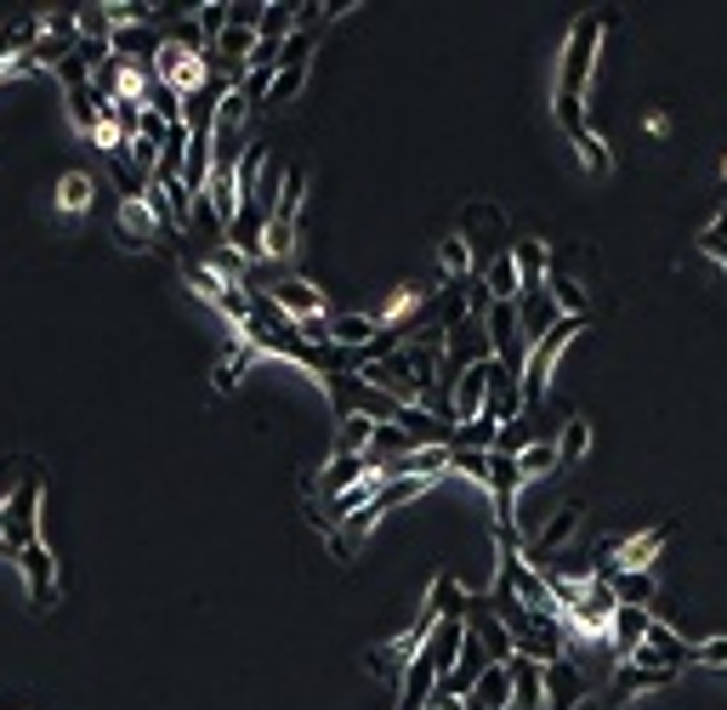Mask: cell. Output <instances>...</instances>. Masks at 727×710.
I'll use <instances>...</instances> for the list:
<instances>
[{"instance_id":"obj_32","label":"cell","mask_w":727,"mask_h":710,"mask_svg":"<svg viewBox=\"0 0 727 710\" xmlns=\"http://www.w3.org/2000/svg\"><path fill=\"white\" fill-rule=\"evenodd\" d=\"M273 63H251L245 69V80H239V98H245V109L256 114V109H267V91H273Z\"/></svg>"},{"instance_id":"obj_33","label":"cell","mask_w":727,"mask_h":710,"mask_svg":"<svg viewBox=\"0 0 727 710\" xmlns=\"http://www.w3.org/2000/svg\"><path fill=\"white\" fill-rule=\"evenodd\" d=\"M450 471L466 478V484H477V489H489V455L483 449H450Z\"/></svg>"},{"instance_id":"obj_39","label":"cell","mask_w":727,"mask_h":710,"mask_svg":"<svg viewBox=\"0 0 727 710\" xmlns=\"http://www.w3.org/2000/svg\"><path fill=\"white\" fill-rule=\"evenodd\" d=\"M69 120H74V131L97 136V91H91V85H74V91H69Z\"/></svg>"},{"instance_id":"obj_4","label":"cell","mask_w":727,"mask_h":710,"mask_svg":"<svg viewBox=\"0 0 727 710\" xmlns=\"http://www.w3.org/2000/svg\"><path fill=\"white\" fill-rule=\"evenodd\" d=\"M614 613H619V597H614V586L592 575V580H586V591H579V602L568 608V626H574V631H586V637H608Z\"/></svg>"},{"instance_id":"obj_3","label":"cell","mask_w":727,"mask_h":710,"mask_svg":"<svg viewBox=\"0 0 727 710\" xmlns=\"http://www.w3.org/2000/svg\"><path fill=\"white\" fill-rule=\"evenodd\" d=\"M632 666H648V671H683V666H694V648L683 642V631L665 626L659 613H654V626H648L643 648L632 653Z\"/></svg>"},{"instance_id":"obj_1","label":"cell","mask_w":727,"mask_h":710,"mask_svg":"<svg viewBox=\"0 0 727 710\" xmlns=\"http://www.w3.org/2000/svg\"><path fill=\"white\" fill-rule=\"evenodd\" d=\"M608 18L603 12H579L563 45V63H557V103L552 109H586V85L597 74V45H603Z\"/></svg>"},{"instance_id":"obj_18","label":"cell","mask_w":727,"mask_h":710,"mask_svg":"<svg viewBox=\"0 0 727 710\" xmlns=\"http://www.w3.org/2000/svg\"><path fill=\"white\" fill-rule=\"evenodd\" d=\"M370 471H381V466H375L370 455H330V460H324V495L335 500V495H342V489L364 484Z\"/></svg>"},{"instance_id":"obj_43","label":"cell","mask_w":727,"mask_h":710,"mask_svg":"<svg viewBox=\"0 0 727 710\" xmlns=\"http://www.w3.org/2000/svg\"><path fill=\"white\" fill-rule=\"evenodd\" d=\"M694 666H710V671H727V637H705L694 648Z\"/></svg>"},{"instance_id":"obj_48","label":"cell","mask_w":727,"mask_h":710,"mask_svg":"<svg viewBox=\"0 0 727 710\" xmlns=\"http://www.w3.org/2000/svg\"><path fill=\"white\" fill-rule=\"evenodd\" d=\"M721 273H727V256H721Z\"/></svg>"},{"instance_id":"obj_15","label":"cell","mask_w":727,"mask_h":710,"mask_svg":"<svg viewBox=\"0 0 727 710\" xmlns=\"http://www.w3.org/2000/svg\"><path fill=\"white\" fill-rule=\"evenodd\" d=\"M670 682H676V671H648V666H632V659H625V666L614 671V682H608V699L625 704V699H637L648 688H670Z\"/></svg>"},{"instance_id":"obj_14","label":"cell","mask_w":727,"mask_h":710,"mask_svg":"<svg viewBox=\"0 0 727 710\" xmlns=\"http://www.w3.org/2000/svg\"><path fill=\"white\" fill-rule=\"evenodd\" d=\"M512 262H517V278H523V296L528 291H546V278H552L546 240H512Z\"/></svg>"},{"instance_id":"obj_47","label":"cell","mask_w":727,"mask_h":710,"mask_svg":"<svg viewBox=\"0 0 727 710\" xmlns=\"http://www.w3.org/2000/svg\"><path fill=\"white\" fill-rule=\"evenodd\" d=\"M7 500H12V489H7V484H0V511H7Z\"/></svg>"},{"instance_id":"obj_25","label":"cell","mask_w":727,"mask_h":710,"mask_svg":"<svg viewBox=\"0 0 727 710\" xmlns=\"http://www.w3.org/2000/svg\"><path fill=\"white\" fill-rule=\"evenodd\" d=\"M290 34H296V7H284V0H262L256 40H267V45H284Z\"/></svg>"},{"instance_id":"obj_12","label":"cell","mask_w":727,"mask_h":710,"mask_svg":"<svg viewBox=\"0 0 727 710\" xmlns=\"http://www.w3.org/2000/svg\"><path fill=\"white\" fill-rule=\"evenodd\" d=\"M563 313H557V302H552V291H528V296H517V324H523V347H535L546 329L557 324Z\"/></svg>"},{"instance_id":"obj_31","label":"cell","mask_w":727,"mask_h":710,"mask_svg":"<svg viewBox=\"0 0 727 710\" xmlns=\"http://www.w3.org/2000/svg\"><path fill=\"white\" fill-rule=\"evenodd\" d=\"M432 484L426 478H393V484H381V495H375V511L386 517V511H398V506H410V500H421Z\"/></svg>"},{"instance_id":"obj_49","label":"cell","mask_w":727,"mask_h":710,"mask_svg":"<svg viewBox=\"0 0 727 710\" xmlns=\"http://www.w3.org/2000/svg\"><path fill=\"white\" fill-rule=\"evenodd\" d=\"M426 710H432V704H426Z\"/></svg>"},{"instance_id":"obj_17","label":"cell","mask_w":727,"mask_h":710,"mask_svg":"<svg viewBox=\"0 0 727 710\" xmlns=\"http://www.w3.org/2000/svg\"><path fill=\"white\" fill-rule=\"evenodd\" d=\"M665 540H670V529H648V535L619 540V557H614V568H637V575H654V562H659Z\"/></svg>"},{"instance_id":"obj_16","label":"cell","mask_w":727,"mask_h":710,"mask_svg":"<svg viewBox=\"0 0 727 710\" xmlns=\"http://www.w3.org/2000/svg\"><path fill=\"white\" fill-rule=\"evenodd\" d=\"M472 710H512V671L506 666H483L472 693H466Z\"/></svg>"},{"instance_id":"obj_10","label":"cell","mask_w":727,"mask_h":710,"mask_svg":"<svg viewBox=\"0 0 727 710\" xmlns=\"http://www.w3.org/2000/svg\"><path fill=\"white\" fill-rule=\"evenodd\" d=\"M421 653L432 659V671H438V677H455L461 653H466V620H438V626H432V637H426V648H421Z\"/></svg>"},{"instance_id":"obj_45","label":"cell","mask_w":727,"mask_h":710,"mask_svg":"<svg viewBox=\"0 0 727 710\" xmlns=\"http://www.w3.org/2000/svg\"><path fill=\"white\" fill-rule=\"evenodd\" d=\"M52 74H58V80H63V85H69V91H74V85H91V69H85V63H80V58H74V52H69V58H63V63H58V69H52Z\"/></svg>"},{"instance_id":"obj_35","label":"cell","mask_w":727,"mask_h":710,"mask_svg":"<svg viewBox=\"0 0 727 710\" xmlns=\"http://www.w3.org/2000/svg\"><path fill=\"white\" fill-rule=\"evenodd\" d=\"M85 205H91V176H85V171H69V176L58 182V211L80 216Z\"/></svg>"},{"instance_id":"obj_2","label":"cell","mask_w":727,"mask_h":710,"mask_svg":"<svg viewBox=\"0 0 727 710\" xmlns=\"http://www.w3.org/2000/svg\"><path fill=\"white\" fill-rule=\"evenodd\" d=\"M40 506H46V484L40 478H23L7 500V511H0V540H7L12 551L34 546L40 540Z\"/></svg>"},{"instance_id":"obj_28","label":"cell","mask_w":727,"mask_h":710,"mask_svg":"<svg viewBox=\"0 0 727 710\" xmlns=\"http://www.w3.org/2000/svg\"><path fill=\"white\" fill-rule=\"evenodd\" d=\"M370 433H375V420L342 415V420H335V455H364V449H370Z\"/></svg>"},{"instance_id":"obj_30","label":"cell","mask_w":727,"mask_h":710,"mask_svg":"<svg viewBox=\"0 0 727 710\" xmlns=\"http://www.w3.org/2000/svg\"><path fill=\"white\" fill-rule=\"evenodd\" d=\"M495 444H501V426H495L489 415H477V420L455 426V449H483V455H495Z\"/></svg>"},{"instance_id":"obj_19","label":"cell","mask_w":727,"mask_h":710,"mask_svg":"<svg viewBox=\"0 0 727 710\" xmlns=\"http://www.w3.org/2000/svg\"><path fill=\"white\" fill-rule=\"evenodd\" d=\"M483 296L489 302H517L523 296V278H517V262H512V245L483 267Z\"/></svg>"},{"instance_id":"obj_6","label":"cell","mask_w":727,"mask_h":710,"mask_svg":"<svg viewBox=\"0 0 727 710\" xmlns=\"http://www.w3.org/2000/svg\"><path fill=\"white\" fill-rule=\"evenodd\" d=\"M466 631H472V642L483 648V659H489V666H512L517 642H512V631L495 620L489 608H477V602H472V613H466Z\"/></svg>"},{"instance_id":"obj_34","label":"cell","mask_w":727,"mask_h":710,"mask_svg":"<svg viewBox=\"0 0 727 710\" xmlns=\"http://www.w3.org/2000/svg\"><path fill=\"white\" fill-rule=\"evenodd\" d=\"M74 34H80V40H103V45H109V34H114L109 0H103V7H74Z\"/></svg>"},{"instance_id":"obj_21","label":"cell","mask_w":727,"mask_h":710,"mask_svg":"<svg viewBox=\"0 0 727 710\" xmlns=\"http://www.w3.org/2000/svg\"><path fill=\"white\" fill-rule=\"evenodd\" d=\"M512 710H541L546 704V688H541V666H528V659L512 653Z\"/></svg>"},{"instance_id":"obj_42","label":"cell","mask_w":727,"mask_h":710,"mask_svg":"<svg viewBox=\"0 0 727 710\" xmlns=\"http://www.w3.org/2000/svg\"><path fill=\"white\" fill-rule=\"evenodd\" d=\"M444 273L450 278H466V267H472V245H466V233H461V240H444Z\"/></svg>"},{"instance_id":"obj_44","label":"cell","mask_w":727,"mask_h":710,"mask_svg":"<svg viewBox=\"0 0 727 710\" xmlns=\"http://www.w3.org/2000/svg\"><path fill=\"white\" fill-rule=\"evenodd\" d=\"M188 284H193V296H205V302H216V291H222V278H216L205 262H193V267H188Z\"/></svg>"},{"instance_id":"obj_36","label":"cell","mask_w":727,"mask_h":710,"mask_svg":"<svg viewBox=\"0 0 727 710\" xmlns=\"http://www.w3.org/2000/svg\"><path fill=\"white\" fill-rule=\"evenodd\" d=\"M251 120V109H245V98H239V85H228L222 91V103H216V125L211 131H228V136H239V125Z\"/></svg>"},{"instance_id":"obj_41","label":"cell","mask_w":727,"mask_h":710,"mask_svg":"<svg viewBox=\"0 0 727 710\" xmlns=\"http://www.w3.org/2000/svg\"><path fill=\"white\" fill-rule=\"evenodd\" d=\"M125 160H131V171H137L142 182H154V176H160V142H142V136H137L131 149H125Z\"/></svg>"},{"instance_id":"obj_23","label":"cell","mask_w":727,"mask_h":710,"mask_svg":"<svg viewBox=\"0 0 727 710\" xmlns=\"http://www.w3.org/2000/svg\"><path fill=\"white\" fill-rule=\"evenodd\" d=\"M302 200H307V176H302L296 165H290V171H284V187H279V194L267 200V216L296 227V216H302Z\"/></svg>"},{"instance_id":"obj_40","label":"cell","mask_w":727,"mask_h":710,"mask_svg":"<svg viewBox=\"0 0 727 710\" xmlns=\"http://www.w3.org/2000/svg\"><path fill=\"white\" fill-rule=\"evenodd\" d=\"M193 23H200L205 45H216L222 29H228V0H205V7H193Z\"/></svg>"},{"instance_id":"obj_24","label":"cell","mask_w":727,"mask_h":710,"mask_svg":"<svg viewBox=\"0 0 727 710\" xmlns=\"http://www.w3.org/2000/svg\"><path fill=\"white\" fill-rule=\"evenodd\" d=\"M552 444H557V466H579V460L592 455V420H586V415L563 420V433H557Z\"/></svg>"},{"instance_id":"obj_11","label":"cell","mask_w":727,"mask_h":710,"mask_svg":"<svg viewBox=\"0 0 727 710\" xmlns=\"http://www.w3.org/2000/svg\"><path fill=\"white\" fill-rule=\"evenodd\" d=\"M648 626H654V608H625L619 602V613H614V626H608V648L619 653V666L632 659L637 648H643V637H648Z\"/></svg>"},{"instance_id":"obj_29","label":"cell","mask_w":727,"mask_h":710,"mask_svg":"<svg viewBox=\"0 0 727 710\" xmlns=\"http://www.w3.org/2000/svg\"><path fill=\"white\" fill-rule=\"evenodd\" d=\"M160 222L149 216V211H142V200H131V205H120V245H149V233H154Z\"/></svg>"},{"instance_id":"obj_8","label":"cell","mask_w":727,"mask_h":710,"mask_svg":"<svg viewBox=\"0 0 727 710\" xmlns=\"http://www.w3.org/2000/svg\"><path fill=\"white\" fill-rule=\"evenodd\" d=\"M267 296H273V307L284 313V318H324V291L319 284H307V278H279V284H267Z\"/></svg>"},{"instance_id":"obj_20","label":"cell","mask_w":727,"mask_h":710,"mask_svg":"<svg viewBox=\"0 0 727 710\" xmlns=\"http://www.w3.org/2000/svg\"><path fill=\"white\" fill-rule=\"evenodd\" d=\"M426 613H432V620H466L472 597H466L450 575H438V580H432V591H426Z\"/></svg>"},{"instance_id":"obj_7","label":"cell","mask_w":727,"mask_h":710,"mask_svg":"<svg viewBox=\"0 0 727 710\" xmlns=\"http://www.w3.org/2000/svg\"><path fill=\"white\" fill-rule=\"evenodd\" d=\"M541 688H546L541 710H579V699H586V671H579L574 659H557V666L541 671Z\"/></svg>"},{"instance_id":"obj_5","label":"cell","mask_w":727,"mask_h":710,"mask_svg":"<svg viewBox=\"0 0 727 710\" xmlns=\"http://www.w3.org/2000/svg\"><path fill=\"white\" fill-rule=\"evenodd\" d=\"M12 568L23 575V591H29L34 608H52V602H58V562H52V551H46V540L23 546V551L12 557Z\"/></svg>"},{"instance_id":"obj_9","label":"cell","mask_w":727,"mask_h":710,"mask_svg":"<svg viewBox=\"0 0 727 710\" xmlns=\"http://www.w3.org/2000/svg\"><path fill=\"white\" fill-rule=\"evenodd\" d=\"M450 404H455V426H466V420H477L483 409H489V358L455 375V393H450Z\"/></svg>"},{"instance_id":"obj_13","label":"cell","mask_w":727,"mask_h":710,"mask_svg":"<svg viewBox=\"0 0 727 710\" xmlns=\"http://www.w3.org/2000/svg\"><path fill=\"white\" fill-rule=\"evenodd\" d=\"M375 329L381 318L375 313H335L330 318V347H342V353H364L375 342Z\"/></svg>"},{"instance_id":"obj_27","label":"cell","mask_w":727,"mask_h":710,"mask_svg":"<svg viewBox=\"0 0 727 710\" xmlns=\"http://www.w3.org/2000/svg\"><path fill=\"white\" fill-rule=\"evenodd\" d=\"M211 307L228 318V329H245L251 324V284H222Z\"/></svg>"},{"instance_id":"obj_38","label":"cell","mask_w":727,"mask_h":710,"mask_svg":"<svg viewBox=\"0 0 727 710\" xmlns=\"http://www.w3.org/2000/svg\"><path fill=\"white\" fill-rule=\"evenodd\" d=\"M302 91H307V69H279V74H273V91H267V109L296 103Z\"/></svg>"},{"instance_id":"obj_22","label":"cell","mask_w":727,"mask_h":710,"mask_svg":"<svg viewBox=\"0 0 727 710\" xmlns=\"http://www.w3.org/2000/svg\"><path fill=\"white\" fill-rule=\"evenodd\" d=\"M568 142H574V154H579V165H586L592 176H608V171H614V154H608V142H603V131H592V125H574V131H568Z\"/></svg>"},{"instance_id":"obj_26","label":"cell","mask_w":727,"mask_h":710,"mask_svg":"<svg viewBox=\"0 0 727 710\" xmlns=\"http://www.w3.org/2000/svg\"><path fill=\"white\" fill-rule=\"evenodd\" d=\"M517 466H523V478H528V484H535V478H552V471H563V466H557V444H552V438L523 444V449H517Z\"/></svg>"},{"instance_id":"obj_37","label":"cell","mask_w":727,"mask_h":710,"mask_svg":"<svg viewBox=\"0 0 727 710\" xmlns=\"http://www.w3.org/2000/svg\"><path fill=\"white\" fill-rule=\"evenodd\" d=\"M313 45H319V29H296V34L279 45V69H307Z\"/></svg>"},{"instance_id":"obj_46","label":"cell","mask_w":727,"mask_h":710,"mask_svg":"<svg viewBox=\"0 0 727 710\" xmlns=\"http://www.w3.org/2000/svg\"><path fill=\"white\" fill-rule=\"evenodd\" d=\"M347 12H353V0H324V23L330 18H347Z\"/></svg>"}]
</instances>
